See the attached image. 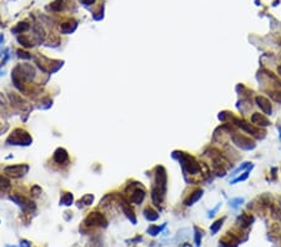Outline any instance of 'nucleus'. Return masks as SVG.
Listing matches in <instances>:
<instances>
[{"instance_id":"nucleus-7","label":"nucleus","mask_w":281,"mask_h":247,"mask_svg":"<svg viewBox=\"0 0 281 247\" xmlns=\"http://www.w3.org/2000/svg\"><path fill=\"white\" fill-rule=\"evenodd\" d=\"M54 160L58 164H64L68 161V152L64 149H58L54 154Z\"/></svg>"},{"instance_id":"nucleus-3","label":"nucleus","mask_w":281,"mask_h":247,"mask_svg":"<svg viewBox=\"0 0 281 247\" xmlns=\"http://www.w3.org/2000/svg\"><path fill=\"white\" fill-rule=\"evenodd\" d=\"M85 223L88 226H106V220L105 217L101 215V214H98V212H92L90 214L86 220H85Z\"/></svg>"},{"instance_id":"nucleus-16","label":"nucleus","mask_w":281,"mask_h":247,"mask_svg":"<svg viewBox=\"0 0 281 247\" xmlns=\"http://www.w3.org/2000/svg\"><path fill=\"white\" fill-rule=\"evenodd\" d=\"M9 186H10L9 180L5 179V177H3V176H0V190H5V188H8Z\"/></svg>"},{"instance_id":"nucleus-20","label":"nucleus","mask_w":281,"mask_h":247,"mask_svg":"<svg viewBox=\"0 0 281 247\" xmlns=\"http://www.w3.org/2000/svg\"><path fill=\"white\" fill-rule=\"evenodd\" d=\"M18 52H19V56H20V58H24V59H30V58H31V55H29V54H28V52H25V51L19 50Z\"/></svg>"},{"instance_id":"nucleus-19","label":"nucleus","mask_w":281,"mask_h":247,"mask_svg":"<svg viewBox=\"0 0 281 247\" xmlns=\"http://www.w3.org/2000/svg\"><path fill=\"white\" fill-rule=\"evenodd\" d=\"M196 233H195V242H196V246H200V236L202 235V232H200L197 229H195Z\"/></svg>"},{"instance_id":"nucleus-1","label":"nucleus","mask_w":281,"mask_h":247,"mask_svg":"<svg viewBox=\"0 0 281 247\" xmlns=\"http://www.w3.org/2000/svg\"><path fill=\"white\" fill-rule=\"evenodd\" d=\"M8 142H11V145H30L31 137L28 132L23 131L21 129H16L13 131V134L9 136Z\"/></svg>"},{"instance_id":"nucleus-17","label":"nucleus","mask_w":281,"mask_h":247,"mask_svg":"<svg viewBox=\"0 0 281 247\" xmlns=\"http://www.w3.org/2000/svg\"><path fill=\"white\" fill-rule=\"evenodd\" d=\"M222 221H224V220H217V221L211 226V232H213V233H216V232L219 231V229H220L221 225H222Z\"/></svg>"},{"instance_id":"nucleus-11","label":"nucleus","mask_w":281,"mask_h":247,"mask_svg":"<svg viewBox=\"0 0 281 247\" xmlns=\"http://www.w3.org/2000/svg\"><path fill=\"white\" fill-rule=\"evenodd\" d=\"M121 206H123V210H124V212H125V215L133 221L134 223L136 222V218H135V216H134V212H133V210H131V208L129 207V205H127V202H121Z\"/></svg>"},{"instance_id":"nucleus-21","label":"nucleus","mask_w":281,"mask_h":247,"mask_svg":"<svg viewBox=\"0 0 281 247\" xmlns=\"http://www.w3.org/2000/svg\"><path fill=\"white\" fill-rule=\"evenodd\" d=\"M20 247H30V245H29L26 241H21V242H20Z\"/></svg>"},{"instance_id":"nucleus-4","label":"nucleus","mask_w":281,"mask_h":247,"mask_svg":"<svg viewBox=\"0 0 281 247\" xmlns=\"http://www.w3.org/2000/svg\"><path fill=\"white\" fill-rule=\"evenodd\" d=\"M184 167L186 168L187 172H190V174H196L200 171V166L190 157V156H186V155H182V160H181Z\"/></svg>"},{"instance_id":"nucleus-5","label":"nucleus","mask_w":281,"mask_h":247,"mask_svg":"<svg viewBox=\"0 0 281 247\" xmlns=\"http://www.w3.org/2000/svg\"><path fill=\"white\" fill-rule=\"evenodd\" d=\"M256 104L262 110V112H264V114H266V115H271L272 107H271V104H270V101L267 99L262 98V96H257L256 98Z\"/></svg>"},{"instance_id":"nucleus-22","label":"nucleus","mask_w":281,"mask_h":247,"mask_svg":"<svg viewBox=\"0 0 281 247\" xmlns=\"http://www.w3.org/2000/svg\"><path fill=\"white\" fill-rule=\"evenodd\" d=\"M277 72H279V75H281V65L279 66V69H277Z\"/></svg>"},{"instance_id":"nucleus-23","label":"nucleus","mask_w":281,"mask_h":247,"mask_svg":"<svg viewBox=\"0 0 281 247\" xmlns=\"http://www.w3.org/2000/svg\"><path fill=\"white\" fill-rule=\"evenodd\" d=\"M6 247H10V246H6ZM13 247H14V246H13Z\"/></svg>"},{"instance_id":"nucleus-6","label":"nucleus","mask_w":281,"mask_h":247,"mask_svg":"<svg viewBox=\"0 0 281 247\" xmlns=\"http://www.w3.org/2000/svg\"><path fill=\"white\" fill-rule=\"evenodd\" d=\"M234 141L237 146H240L242 149H252L254 147V142L250 139H246L244 136H234Z\"/></svg>"},{"instance_id":"nucleus-13","label":"nucleus","mask_w":281,"mask_h":247,"mask_svg":"<svg viewBox=\"0 0 281 247\" xmlns=\"http://www.w3.org/2000/svg\"><path fill=\"white\" fill-rule=\"evenodd\" d=\"M144 215H145V217L149 220V221H155V220H158V217H159V215L154 211V210H151V208L150 207H147V208H145V211H144Z\"/></svg>"},{"instance_id":"nucleus-18","label":"nucleus","mask_w":281,"mask_h":247,"mask_svg":"<svg viewBox=\"0 0 281 247\" xmlns=\"http://www.w3.org/2000/svg\"><path fill=\"white\" fill-rule=\"evenodd\" d=\"M161 230H162V227H155V226H151V227H150V229H149L147 231L150 232V235L155 236V235H158V233H159Z\"/></svg>"},{"instance_id":"nucleus-8","label":"nucleus","mask_w":281,"mask_h":247,"mask_svg":"<svg viewBox=\"0 0 281 247\" xmlns=\"http://www.w3.org/2000/svg\"><path fill=\"white\" fill-rule=\"evenodd\" d=\"M251 121H252V124L259 125V126H267L269 125V120L264 115H261V114H254L251 116Z\"/></svg>"},{"instance_id":"nucleus-15","label":"nucleus","mask_w":281,"mask_h":247,"mask_svg":"<svg viewBox=\"0 0 281 247\" xmlns=\"http://www.w3.org/2000/svg\"><path fill=\"white\" fill-rule=\"evenodd\" d=\"M92 200H94V196L92 195H85L81 200H80V203H84V205H91V202H92Z\"/></svg>"},{"instance_id":"nucleus-14","label":"nucleus","mask_w":281,"mask_h":247,"mask_svg":"<svg viewBox=\"0 0 281 247\" xmlns=\"http://www.w3.org/2000/svg\"><path fill=\"white\" fill-rule=\"evenodd\" d=\"M71 202H72V195H71V194H65V195L61 197V200H60V203H61V205H65V206L71 205Z\"/></svg>"},{"instance_id":"nucleus-2","label":"nucleus","mask_w":281,"mask_h":247,"mask_svg":"<svg viewBox=\"0 0 281 247\" xmlns=\"http://www.w3.org/2000/svg\"><path fill=\"white\" fill-rule=\"evenodd\" d=\"M28 170H29L28 165H15V166H8L5 168V172L11 177H20L28 172Z\"/></svg>"},{"instance_id":"nucleus-12","label":"nucleus","mask_w":281,"mask_h":247,"mask_svg":"<svg viewBox=\"0 0 281 247\" xmlns=\"http://www.w3.org/2000/svg\"><path fill=\"white\" fill-rule=\"evenodd\" d=\"M201 196H202V191H201V190H197L196 192L191 194V196H190L189 199L186 200V202H185V203H186L187 206H190V205H194V202H196V201H197V200H199Z\"/></svg>"},{"instance_id":"nucleus-10","label":"nucleus","mask_w":281,"mask_h":247,"mask_svg":"<svg viewBox=\"0 0 281 247\" xmlns=\"http://www.w3.org/2000/svg\"><path fill=\"white\" fill-rule=\"evenodd\" d=\"M75 28H76V24H75V21H68V23L61 24L60 30H61L63 34H70L71 31L75 30Z\"/></svg>"},{"instance_id":"nucleus-9","label":"nucleus","mask_w":281,"mask_h":247,"mask_svg":"<svg viewBox=\"0 0 281 247\" xmlns=\"http://www.w3.org/2000/svg\"><path fill=\"white\" fill-rule=\"evenodd\" d=\"M144 197H145V192L142 191V190H136V191H135L133 195H131L130 201L133 202V203L139 205V203H141V201L144 200Z\"/></svg>"}]
</instances>
